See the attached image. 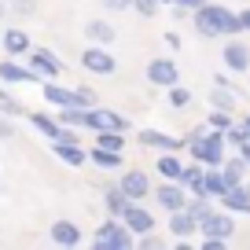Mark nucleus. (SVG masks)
<instances>
[{
    "label": "nucleus",
    "mask_w": 250,
    "mask_h": 250,
    "mask_svg": "<svg viewBox=\"0 0 250 250\" xmlns=\"http://www.w3.org/2000/svg\"><path fill=\"white\" fill-rule=\"evenodd\" d=\"M191 22H195V30L203 33V37H239L243 26H239V15L235 11H228L225 4H210L206 0L203 8L191 11Z\"/></svg>",
    "instance_id": "nucleus-1"
},
{
    "label": "nucleus",
    "mask_w": 250,
    "mask_h": 250,
    "mask_svg": "<svg viewBox=\"0 0 250 250\" xmlns=\"http://www.w3.org/2000/svg\"><path fill=\"white\" fill-rule=\"evenodd\" d=\"M184 147L203 166H221L225 162V133H221V129H210V125H199L195 133H188Z\"/></svg>",
    "instance_id": "nucleus-2"
},
{
    "label": "nucleus",
    "mask_w": 250,
    "mask_h": 250,
    "mask_svg": "<svg viewBox=\"0 0 250 250\" xmlns=\"http://www.w3.org/2000/svg\"><path fill=\"white\" fill-rule=\"evenodd\" d=\"M92 247L96 250H133L136 247V235L122 225V217H107L92 235Z\"/></svg>",
    "instance_id": "nucleus-3"
},
{
    "label": "nucleus",
    "mask_w": 250,
    "mask_h": 250,
    "mask_svg": "<svg viewBox=\"0 0 250 250\" xmlns=\"http://www.w3.org/2000/svg\"><path fill=\"white\" fill-rule=\"evenodd\" d=\"M81 66H85L88 74H96V78H110V74L118 70V59L107 52V44H88L85 52H81Z\"/></svg>",
    "instance_id": "nucleus-4"
},
{
    "label": "nucleus",
    "mask_w": 250,
    "mask_h": 250,
    "mask_svg": "<svg viewBox=\"0 0 250 250\" xmlns=\"http://www.w3.org/2000/svg\"><path fill=\"white\" fill-rule=\"evenodd\" d=\"M151 195L158 199V206H162L166 213L184 210V206H188V191H184V184H180V180H162L158 188H151Z\"/></svg>",
    "instance_id": "nucleus-5"
},
{
    "label": "nucleus",
    "mask_w": 250,
    "mask_h": 250,
    "mask_svg": "<svg viewBox=\"0 0 250 250\" xmlns=\"http://www.w3.org/2000/svg\"><path fill=\"white\" fill-rule=\"evenodd\" d=\"M195 232L217 235V239H232V235H235V221H232V213H228V210H210L203 221H199Z\"/></svg>",
    "instance_id": "nucleus-6"
},
{
    "label": "nucleus",
    "mask_w": 250,
    "mask_h": 250,
    "mask_svg": "<svg viewBox=\"0 0 250 250\" xmlns=\"http://www.w3.org/2000/svg\"><path fill=\"white\" fill-rule=\"evenodd\" d=\"M85 122H88V133H100V129H118V133H125L129 129V122H125L122 114H114L110 107H88L85 110Z\"/></svg>",
    "instance_id": "nucleus-7"
},
{
    "label": "nucleus",
    "mask_w": 250,
    "mask_h": 250,
    "mask_svg": "<svg viewBox=\"0 0 250 250\" xmlns=\"http://www.w3.org/2000/svg\"><path fill=\"white\" fill-rule=\"evenodd\" d=\"M118 188L125 191V199H133V203H144L151 195V177L144 169H125L118 177Z\"/></svg>",
    "instance_id": "nucleus-8"
},
{
    "label": "nucleus",
    "mask_w": 250,
    "mask_h": 250,
    "mask_svg": "<svg viewBox=\"0 0 250 250\" xmlns=\"http://www.w3.org/2000/svg\"><path fill=\"white\" fill-rule=\"evenodd\" d=\"M144 78H147L155 88H169V85H177V81H180V66L173 59H151L147 70H144Z\"/></svg>",
    "instance_id": "nucleus-9"
},
{
    "label": "nucleus",
    "mask_w": 250,
    "mask_h": 250,
    "mask_svg": "<svg viewBox=\"0 0 250 250\" xmlns=\"http://www.w3.org/2000/svg\"><path fill=\"white\" fill-rule=\"evenodd\" d=\"M221 59H225V70H232V74H247L250 70V48L243 44V41H235V37L225 41Z\"/></svg>",
    "instance_id": "nucleus-10"
},
{
    "label": "nucleus",
    "mask_w": 250,
    "mask_h": 250,
    "mask_svg": "<svg viewBox=\"0 0 250 250\" xmlns=\"http://www.w3.org/2000/svg\"><path fill=\"white\" fill-rule=\"evenodd\" d=\"M26 55H30V62H26V66H30L37 78H59V74H62V62L55 59L48 48H30Z\"/></svg>",
    "instance_id": "nucleus-11"
},
{
    "label": "nucleus",
    "mask_w": 250,
    "mask_h": 250,
    "mask_svg": "<svg viewBox=\"0 0 250 250\" xmlns=\"http://www.w3.org/2000/svg\"><path fill=\"white\" fill-rule=\"evenodd\" d=\"M136 140L144 144V147H155V151H184V136H169V133H162V129H140L136 133Z\"/></svg>",
    "instance_id": "nucleus-12"
},
{
    "label": "nucleus",
    "mask_w": 250,
    "mask_h": 250,
    "mask_svg": "<svg viewBox=\"0 0 250 250\" xmlns=\"http://www.w3.org/2000/svg\"><path fill=\"white\" fill-rule=\"evenodd\" d=\"M122 225L129 228L133 235H144V232H155V217H151V210H144L140 203H129L122 210Z\"/></svg>",
    "instance_id": "nucleus-13"
},
{
    "label": "nucleus",
    "mask_w": 250,
    "mask_h": 250,
    "mask_svg": "<svg viewBox=\"0 0 250 250\" xmlns=\"http://www.w3.org/2000/svg\"><path fill=\"white\" fill-rule=\"evenodd\" d=\"M221 206H225L228 213H250V184L247 180H239V184H232L225 191V195L217 199Z\"/></svg>",
    "instance_id": "nucleus-14"
},
{
    "label": "nucleus",
    "mask_w": 250,
    "mask_h": 250,
    "mask_svg": "<svg viewBox=\"0 0 250 250\" xmlns=\"http://www.w3.org/2000/svg\"><path fill=\"white\" fill-rule=\"evenodd\" d=\"M81 239H85V235H81V228L74 225V221H55L52 225V243L55 247H62V250H74V247H81Z\"/></svg>",
    "instance_id": "nucleus-15"
},
{
    "label": "nucleus",
    "mask_w": 250,
    "mask_h": 250,
    "mask_svg": "<svg viewBox=\"0 0 250 250\" xmlns=\"http://www.w3.org/2000/svg\"><path fill=\"white\" fill-rule=\"evenodd\" d=\"M0 81L4 85H30V81H41L30 66H22L19 59H4L0 62Z\"/></svg>",
    "instance_id": "nucleus-16"
},
{
    "label": "nucleus",
    "mask_w": 250,
    "mask_h": 250,
    "mask_svg": "<svg viewBox=\"0 0 250 250\" xmlns=\"http://www.w3.org/2000/svg\"><path fill=\"white\" fill-rule=\"evenodd\" d=\"M0 48L8 52V59H19V55H26L33 44H30V33L26 30H4L0 33Z\"/></svg>",
    "instance_id": "nucleus-17"
},
{
    "label": "nucleus",
    "mask_w": 250,
    "mask_h": 250,
    "mask_svg": "<svg viewBox=\"0 0 250 250\" xmlns=\"http://www.w3.org/2000/svg\"><path fill=\"white\" fill-rule=\"evenodd\" d=\"M85 37H88V44H107L110 48L118 33H114V26H110L107 19H88L85 22Z\"/></svg>",
    "instance_id": "nucleus-18"
},
{
    "label": "nucleus",
    "mask_w": 250,
    "mask_h": 250,
    "mask_svg": "<svg viewBox=\"0 0 250 250\" xmlns=\"http://www.w3.org/2000/svg\"><path fill=\"white\" fill-rule=\"evenodd\" d=\"M41 96H44L48 107H74V92H70V88H62V85H55L52 78L41 85Z\"/></svg>",
    "instance_id": "nucleus-19"
},
{
    "label": "nucleus",
    "mask_w": 250,
    "mask_h": 250,
    "mask_svg": "<svg viewBox=\"0 0 250 250\" xmlns=\"http://www.w3.org/2000/svg\"><path fill=\"white\" fill-rule=\"evenodd\" d=\"M166 225H169V232L177 235V239H188V235H191V232H195V228H199V221L191 217V213H188V210H173Z\"/></svg>",
    "instance_id": "nucleus-20"
},
{
    "label": "nucleus",
    "mask_w": 250,
    "mask_h": 250,
    "mask_svg": "<svg viewBox=\"0 0 250 250\" xmlns=\"http://www.w3.org/2000/svg\"><path fill=\"white\" fill-rule=\"evenodd\" d=\"M155 169H158V177H162V180H180V169H184V162L177 158V151H158Z\"/></svg>",
    "instance_id": "nucleus-21"
},
{
    "label": "nucleus",
    "mask_w": 250,
    "mask_h": 250,
    "mask_svg": "<svg viewBox=\"0 0 250 250\" xmlns=\"http://www.w3.org/2000/svg\"><path fill=\"white\" fill-rule=\"evenodd\" d=\"M30 125H33V129H37L41 136H48V140H59V133H62L59 118H55V114H44V110H37V114H30Z\"/></svg>",
    "instance_id": "nucleus-22"
},
{
    "label": "nucleus",
    "mask_w": 250,
    "mask_h": 250,
    "mask_svg": "<svg viewBox=\"0 0 250 250\" xmlns=\"http://www.w3.org/2000/svg\"><path fill=\"white\" fill-rule=\"evenodd\" d=\"M203 188H206V195H210V199H221L228 191V180H225V173H221V166H206Z\"/></svg>",
    "instance_id": "nucleus-23"
},
{
    "label": "nucleus",
    "mask_w": 250,
    "mask_h": 250,
    "mask_svg": "<svg viewBox=\"0 0 250 250\" xmlns=\"http://www.w3.org/2000/svg\"><path fill=\"white\" fill-rule=\"evenodd\" d=\"M52 151H55V155H59L66 166H85V162H88V155H85V147H81V140H78V144H62V140H55Z\"/></svg>",
    "instance_id": "nucleus-24"
},
{
    "label": "nucleus",
    "mask_w": 250,
    "mask_h": 250,
    "mask_svg": "<svg viewBox=\"0 0 250 250\" xmlns=\"http://www.w3.org/2000/svg\"><path fill=\"white\" fill-rule=\"evenodd\" d=\"M247 169H250V162H247L243 155H235V158H225V162H221V173H225L228 188H232V184H239V180H247Z\"/></svg>",
    "instance_id": "nucleus-25"
},
{
    "label": "nucleus",
    "mask_w": 250,
    "mask_h": 250,
    "mask_svg": "<svg viewBox=\"0 0 250 250\" xmlns=\"http://www.w3.org/2000/svg\"><path fill=\"white\" fill-rule=\"evenodd\" d=\"M133 203V199H125V191L118 184H110L107 191H103V206H107V217H122V210Z\"/></svg>",
    "instance_id": "nucleus-26"
},
{
    "label": "nucleus",
    "mask_w": 250,
    "mask_h": 250,
    "mask_svg": "<svg viewBox=\"0 0 250 250\" xmlns=\"http://www.w3.org/2000/svg\"><path fill=\"white\" fill-rule=\"evenodd\" d=\"M85 155H88V162H92V166H100V169H118V166H122V151L92 147V151H85Z\"/></svg>",
    "instance_id": "nucleus-27"
},
{
    "label": "nucleus",
    "mask_w": 250,
    "mask_h": 250,
    "mask_svg": "<svg viewBox=\"0 0 250 250\" xmlns=\"http://www.w3.org/2000/svg\"><path fill=\"white\" fill-rule=\"evenodd\" d=\"M59 125H70V129H78V133H85L88 122H85V107H59Z\"/></svg>",
    "instance_id": "nucleus-28"
},
{
    "label": "nucleus",
    "mask_w": 250,
    "mask_h": 250,
    "mask_svg": "<svg viewBox=\"0 0 250 250\" xmlns=\"http://www.w3.org/2000/svg\"><path fill=\"white\" fill-rule=\"evenodd\" d=\"M96 147H107V151H125V136L118 129H100L96 133Z\"/></svg>",
    "instance_id": "nucleus-29"
},
{
    "label": "nucleus",
    "mask_w": 250,
    "mask_h": 250,
    "mask_svg": "<svg viewBox=\"0 0 250 250\" xmlns=\"http://www.w3.org/2000/svg\"><path fill=\"white\" fill-rule=\"evenodd\" d=\"M166 92H169V107H177V110L191 107V100H195V96H191V88H184L180 81H177V85H169Z\"/></svg>",
    "instance_id": "nucleus-30"
},
{
    "label": "nucleus",
    "mask_w": 250,
    "mask_h": 250,
    "mask_svg": "<svg viewBox=\"0 0 250 250\" xmlns=\"http://www.w3.org/2000/svg\"><path fill=\"white\" fill-rule=\"evenodd\" d=\"M210 107H213V110H232V107H235V92H232V88H217V85H213Z\"/></svg>",
    "instance_id": "nucleus-31"
},
{
    "label": "nucleus",
    "mask_w": 250,
    "mask_h": 250,
    "mask_svg": "<svg viewBox=\"0 0 250 250\" xmlns=\"http://www.w3.org/2000/svg\"><path fill=\"white\" fill-rule=\"evenodd\" d=\"M247 136H250V129H247L243 122H232V125L225 129V144H232V147H239V144L247 140Z\"/></svg>",
    "instance_id": "nucleus-32"
},
{
    "label": "nucleus",
    "mask_w": 250,
    "mask_h": 250,
    "mask_svg": "<svg viewBox=\"0 0 250 250\" xmlns=\"http://www.w3.org/2000/svg\"><path fill=\"white\" fill-rule=\"evenodd\" d=\"M70 92H74V107H96V103H100V100H96V92H92V88H85V85H78V88H70Z\"/></svg>",
    "instance_id": "nucleus-33"
},
{
    "label": "nucleus",
    "mask_w": 250,
    "mask_h": 250,
    "mask_svg": "<svg viewBox=\"0 0 250 250\" xmlns=\"http://www.w3.org/2000/svg\"><path fill=\"white\" fill-rule=\"evenodd\" d=\"M0 114H4V118H22V114H26V103L4 96V100H0Z\"/></svg>",
    "instance_id": "nucleus-34"
},
{
    "label": "nucleus",
    "mask_w": 250,
    "mask_h": 250,
    "mask_svg": "<svg viewBox=\"0 0 250 250\" xmlns=\"http://www.w3.org/2000/svg\"><path fill=\"white\" fill-rule=\"evenodd\" d=\"M206 125H210V129H221V133H225L228 125H232V110H213V114L206 118Z\"/></svg>",
    "instance_id": "nucleus-35"
},
{
    "label": "nucleus",
    "mask_w": 250,
    "mask_h": 250,
    "mask_svg": "<svg viewBox=\"0 0 250 250\" xmlns=\"http://www.w3.org/2000/svg\"><path fill=\"white\" fill-rule=\"evenodd\" d=\"M133 8L140 11L144 19H155V15H158V8H162V4H158V0H133Z\"/></svg>",
    "instance_id": "nucleus-36"
},
{
    "label": "nucleus",
    "mask_w": 250,
    "mask_h": 250,
    "mask_svg": "<svg viewBox=\"0 0 250 250\" xmlns=\"http://www.w3.org/2000/svg\"><path fill=\"white\" fill-rule=\"evenodd\" d=\"M8 8L15 11V15H33V8H37V0H8Z\"/></svg>",
    "instance_id": "nucleus-37"
},
{
    "label": "nucleus",
    "mask_w": 250,
    "mask_h": 250,
    "mask_svg": "<svg viewBox=\"0 0 250 250\" xmlns=\"http://www.w3.org/2000/svg\"><path fill=\"white\" fill-rule=\"evenodd\" d=\"M206 0H173V8L177 11H195V8H203Z\"/></svg>",
    "instance_id": "nucleus-38"
},
{
    "label": "nucleus",
    "mask_w": 250,
    "mask_h": 250,
    "mask_svg": "<svg viewBox=\"0 0 250 250\" xmlns=\"http://www.w3.org/2000/svg\"><path fill=\"white\" fill-rule=\"evenodd\" d=\"M103 8H107V11H129V8H133V0H103Z\"/></svg>",
    "instance_id": "nucleus-39"
},
{
    "label": "nucleus",
    "mask_w": 250,
    "mask_h": 250,
    "mask_svg": "<svg viewBox=\"0 0 250 250\" xmlns=\"http://www.w3.org/2000/svg\"><path fill=\"white\" fill-rule=\"evenodd\" d=\"M213 85H217V88H232V92H235V85H232L228 74H213Z\"/></svg>",
    "instance_id": "nucleus-40"
},
{
    "label": "nucleus",
    "mask_w": 250,
    "mask_h": 250,
    "mask_svg": "<svg viewBox=\"0 0 250 250\" xmlns=\"http://www.w3.org/2000/svg\"><path fill=\"white\" fill-rule=\"evenodd\" d=\"M235 15H239V26H243V33H250V8L235 11Z\"/></svg>",
    "instance_id": "nucleus-41"
},
{
    "label": "nucleus",
    "mask_w": 250,
    "mask_h": 250,
    "mask_svg": "<svg viewBox=\"0 0 250 250\" xmlns=\"http://www.w3.org/2000/svg\"><path fill=\"white\" fill-rule=\"evenodd\" d=\"M8 136H15V125H11V122H0V140H8Z\"/></svg>",
    "instance_id": "nucleus-42"
},
{
    "label": "nucleus",
    "mask_w": 250,
    "mask_h": 250,
    "mask_svg": "<svg viewBox=\"0 0 250 250\" xmlns=\"http://www.w3.org/2000/svg\"><path fill=\"white\" fill-rule=\"evenodd\" d=\"M166 48H180V33H173V30L166 33Z\"/></svg>",
    "instance_id": "nucleus-43"
},
{
    "label": "nucleus",
    "mask_w": 250,
    "mask_h": 250,
    "mask_svg": "<svg viewBox=\"0 0 250 250\" xmlns=\"http://www.w3.org/2000/svg\"><path fill=\"white\" fill-rule=\"evenodd\" d=\"M235 151H239V155H243V158H247V162H250V136H247V140H243V144H239V147H235Z\"/></svg>",
    "instance_id": "nucleus-44"
},
{
    "label": "nucleus",
    "mask_w": 250,
    "mask_h": 250,
    "mask_svg": "<svg viewBox=\"0 0 250 250\" xmlns=\"http://www.w3.org/2000/svg\"><path fill=\"white\" fill-rule=\"evenodd\" d=\"M4 15H8V4H4V0H0V19H4Z\"/></svg>",
    "instance_id": "nucleus-45"
},
{
    "label": "nucleus",
    "mask_w": 250,
    "mask_h": 250,
    "mask_svg": "<svg viewBox=\"0 0 250 250\" xmlns=\"http://www.w3.org/2000/svg\"><path fill=\"white\" fill-rule=\"evenodd\" d=\"M243 125H247V129H250V114H247V118H243Z\"/></svg>",
    "instance_id": "nucleus-46"
},
{
    "label": "nucleus",
    "mask_w": 250,
    "mask_h": 250,
    "mask_svg": "<svg viewBox=\"0 0 250 250\" xmlns=\"http://www.w3.org/2000/svg\"><path fill=\"white\" fill-rule=\"evenodd\" d=\"M158 4H173V0H158Z\"/></svg>",
    "instance_id": "nucleus-47"
}]
</instances>
